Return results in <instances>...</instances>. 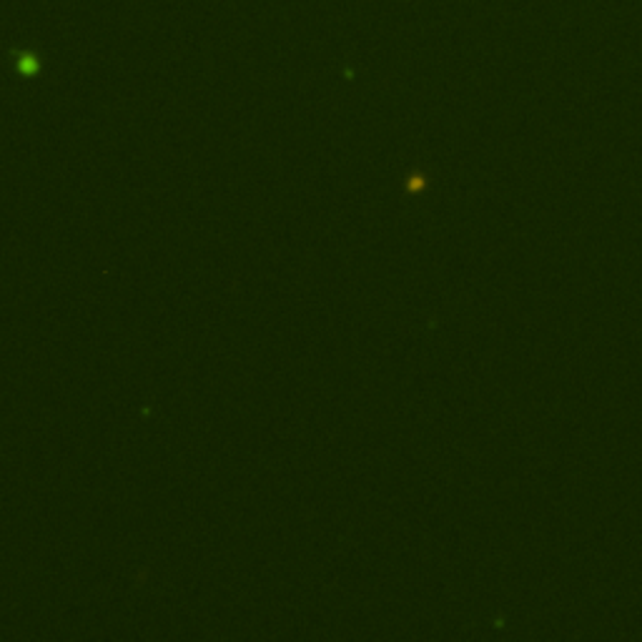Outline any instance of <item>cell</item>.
I'll list each match as a JSON object with an SVG mask.
<instances>
[{"label":"cell","mask_w":642,"mask_h":642,"mask_svg":"<svg viewBox=\"0 0 642 642\" xmlns=\"http://www.w3.org/2000/svg\"><path fill=\"white\" fill-rule=\"evenodd\" d=\"M21 65H23V68H26V70H31V73H33V70H36V65H38V63H36V55L23 53V55H21Z\"/></svg>","instance_id":"6da1fadb"}]
</instances>
